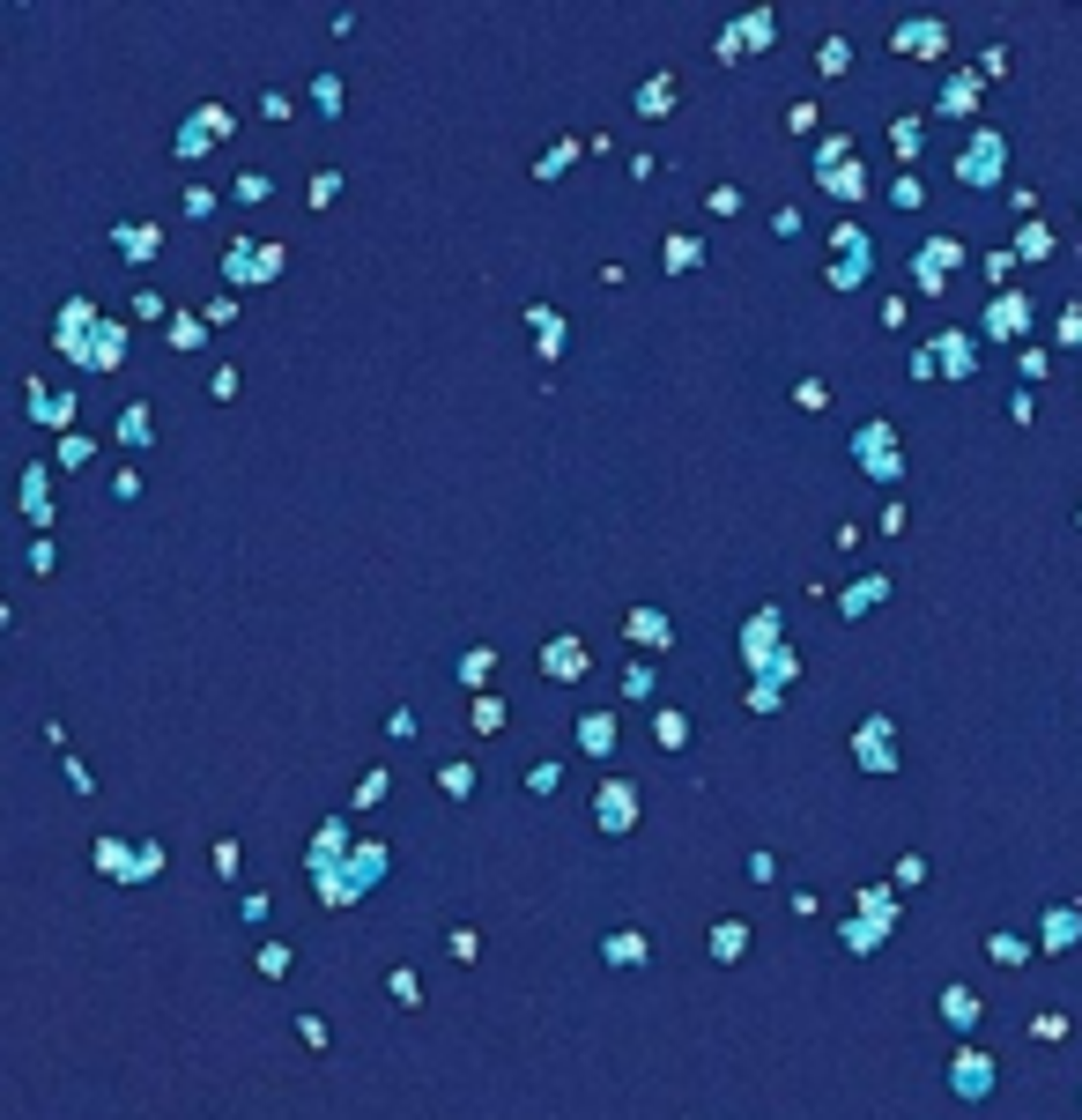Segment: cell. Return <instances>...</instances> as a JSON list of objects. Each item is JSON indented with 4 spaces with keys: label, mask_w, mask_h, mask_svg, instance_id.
Listing matches in <instances>:
<instances>
[{
    "label": "cell",
    "mask_w": 1082,
    "mask_h": 1120,
    "mask_svg": "<svg viewBox=\"0 0 1082 1120\" xmlns=\"http://www.w3.org/2000/svg\"><path fill=\"white\" fill-rule=\"evenodd\" d=\"M957 1091H964V1098H979V1091H986V1061H979V1054H972V1061H957Z\"/></svg>",
    "instance_id": "7a4b0ae2"
},
{
    "label": "cell",
    "mask_w": 1082,
    "mask_h": 1120,
    "mask_svg": "<svg viewBox=\"0 0 1082 1120\" xmlns=\"http://www.w3.org/2000/svg\"><path fill=\"white\" fill-rule=\"evenodd\" d=\"M986 327H993V334H1008V327H1023V298H1001V305L986 312Z\"/></svg>",
    "instance_id": "6da1fadb"
}]
</instances>
